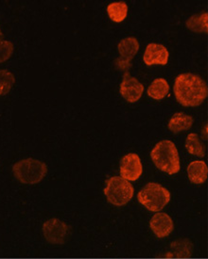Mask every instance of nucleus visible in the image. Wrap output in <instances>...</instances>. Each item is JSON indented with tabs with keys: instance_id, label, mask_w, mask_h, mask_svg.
<instances>
[{
	"instance_id": "6e6552de",
	"label": "nucleus",
	"mask_w": 208,
	"mask_h": 259,
	"mask_svg": "<svg viewBox=\"0 0 208 259\" xmlns=\"http://www.w3.org/2000/svg\"><path fill=\"white\" fill-rule=\"evenodd\" d=\"M120 178L127 181H136L143 172L140 157L133 153L126 155L120 162Z\"/></svg>"
},
{
	"instance_id": "9d476101",
	"label": "nucleus",
	"mask_w": 208,
	"mask_h": 259,
	"mask_svg": "<svg viewBox=\"0 0 208 259\" xmlns=\"http://www.w3.org/2000/svg\"><path fill=\"white\" fill-rule=\"evenodd\" d=\"M150 228L158 239L168 237L174 230V223L166 213L158 212L150 221Z\"/></svg>"
},
{
	"instance_id": "f257e3e1",
	"label": "nucleus",
	"mask_w": 208,
	"mask_h": 259,
	"mask_svg": "<svg viewBox=\"0 0 208 259\" xmlns=\"http://www.w3.org/2000/svg\"><path fill=\"white\" fill-rule=\"evenodd\" d=\"M174 95L177 101L185 107L200 106L207 97V86L199 75H179L174 83Z\"/></svg>"
},
{
	"instance_id": "ddd939ff",
	"label": "nucleus",
	"mask_w": 208,
	"mask_h": 259,
	"mask_svg": "<svg viewBox=\"0 0 208 259\" xmlns=\"http://www.w3.org/2000/svg\"><path fill=\"white\" fill-rule=\"evenodd\" d=\"M193 122L194 120L192 117L187 115L183 112H177L170 119L167 126H168V130L174 132V134H177L189 130L192 126Z\"/></svg>"
},
{
	"instance_id": "dca6fc26",
	"label": "nucleus",
	"mask_w": 208,
	"mask_h": 259,
	"mask_svg": "<svg viewBox=\"0 0 208 259\" xmlns=\"http://www.w3.org/2000/svg\"><path fill=\"white\" fill-rule=\"evenodd\" d=\"M171 250L174 256L176 257H189L193 252V245L188 239H179L171 243Z\"/></svg>"
},
{
	"instance_id": "2eb2a0df",
	"label": "nucleus",
	"mask_w": 208,
	"mask_h": 259,
	"mask_svg": "<svg viewBox=\"0 0 208 259\" xmlns=\"http://www.w3.org/2000/svg\"><path fill=\"white\" fill-rule=\"evenodd\" d=\"M169 92V86L166 79L156 78L148 88V96L155 100L165 98Z\"/></svg>"
},
{
	"instance_id": "6ab92c4d",
	"label": "nucleus",
	"mask_w": 208,
	"mask_h": 259,
	"mask_svg": "<svg viewBox=\"0 0 208 259\" xmlns=\"http://www.w3.org/2000/svg\"><path fill=\"white\" fill-rule=\"evenodd\" d=\"M15 83L14 74L8 70L0 71V96H6Z\"/></svg>"
},
{
	"instance_id": "423d86ee",
	"label": "nucleus",
	"mask_w": 208,
	"mask_h": 259,
	"mask_svg": "<svg viewBox=\"0 0 208 259\" xmlns=\"http://www.w3.org/2000/svg\"><path fill=\"white\" fill-rule=\"evenodd\" d=\"M43 235L50 244H64L70 234V226L59 219H50L43 225Z\"/></svg>"
},
{
	"instance_id": "f03ea898",
	"label": "nucleus",
	"mask_w": 208,
	"mask_h": 259,
	"mask_svg": "<svg viewBox=\"0 0 208 259\" xmlns=\"http://www.w3.org/2000/svg\"><path fill=\"white\" fill-rule=\"evenodd\" d=\"M151 157L154 165L164 172L174 175L180 170L178 150L171 141L165 140L157 143L151 152Z\"/></svg>"
},
{
	"instance_id": "a211bd4d",
	"label": "nucleus",
	"mask_w": 208,
	"mask_h": 259,
	"mask_svg": "<svg viewBox=\"0 0 208 259\" xmlns=\"http://www.w3.org/2000/svg\"><path fill=\"white\" fill-rule=\"evenodd\" d=\"M186 148L187 152L191 155H194L199 157H204V148L200 142V139L196 133L189 134L186 141Z\"/></svg>"
},
{
	"instance_id": "9b49d317",
	"label": "nucleus",
	"mask_w": 208,
	"mask_h": 259,
	"mask_svg": "<svg viewBox=\"0 0 208 259\" xmlns=\"http://www.w3.org/2000/svg\"><path fill=\"white\" fill-rule=\"evenodd\" d=\"M143 60L148 66L154 64L166 65L168 62V51L162 45L150 44L146 48Z\"/></svg>"
},
{
	"instance_id": "4468645a",
	"label": "nucleus",
	"mask_w": 208,
	"mask_h": 259,
	"mask_svg": "<svg viewBox=\"0 0 208 259\" xmlns=\"http://www.w3.org/2000/svg\"><path fill=\"white\" fill-rule=\"evenodd\" d=\"M187 27L196 33H207L208 14L201 13L192 15L187 21Z\"/></svg>"
},
{
	"instance_id": "412c9836",
	"label": "nucleus",
	"mask_w": 208,
	"mask_h": 259,
	"mask_svg": "<svg viewBox=\"0 0 208 259\" xmlns=\"http://www.w3.org/2000/svg\"><path fill=\"white\" fill-rule=\"evenodd\" d=\"M2 36H3V34H2V31H1V28H0V40H1Z\"/></svg>"
},
{
	"instance_id": "0eeeda50",
	"label": "nucleus",
	"mask_w": 208,
	"mask_h": 259,
	"mask_svg": "<svg viewBox=\"0 0 208 259\" xmlns=\"http://www.w3.org/2000/svg\"><path fill=\"white\" fill-rule=\"evenodd\" d=\"M118 48L120 58L115 61V66L119 71L127 73L132 68V60L138 52V41L133 37L126 38L120 41Z\"/></svg>"
},
{
	"instance_id": "1a4fd4ad",
	"label": "nucleus",
	"mask_w": 208,
	"mask_h": 259,
	"mask_svg": "<svg viewBox=\"0 0 208 259\" xmlns=\"http://www.w3.org/2000/svg\"><path fill=\"white\" fill-rule=\"evenodd\" d=\"M144 92V86L140 82L132 77L129 72L123 75V81L120 84V94L122 97L129 103L138 101Z\"/></svg>"
},
{
	"instance_id": "39448f33",
	"label": "nucleus",
	"mask_w": 208,
	"mask_h": 259,
	"mask_svg": "<svg viewBox=\"0 0 208 259\" xmlns=\"http://www.w3.org/2000/svg\"><path fill=\"white\" fill-rule=\"evenodd\" d=\"M104 194L112 205L122 206L128 204L133 196L132 185L120 177H113L106 181Z\"/></svg>"
},
{
	"instance_id": "f3484780",
	"label": "nucleus",
	"mask_w": 208,
	"mask_h": 259,
	"mask_svg": "<svg viewBox=\"0 0 208 259\" xmlns=\"http://www.w3.org/2000/svg\"><path fill=\"white\" fill-rule=\"evenodd\" d=\"M107 13L111 20L120 23L124 20L128 14V6L124 2H115L111 3L107 7Z\"/></svg>"
},
{
	"instance_id": "aec40b11",
	"label": "nucleus",
	"mask_w": 208,
	"mask_h": 259,
	"mask_svg": "<svg viewBox=\"0 0 208 259\" xmlns=\"http://www.w3.org/2000/svg\"><path fill=\"white\" fill-rule=\"evenodd\" d=\"M13 53H14L13 42L0 40V63L8 61Z\"/></svg>"
},
{
	"instance_id": "f8f14e48",
	"label": "nucleus",
	"mask_w": 208,
	"mask_h": 259,
	"mask_svg": "<svg viewBox=\"0 0 208 259\" xmlns=\"http://www.w3.org/2000/svg\"><path fill=\"white\" fill-rule=\"evenodd\" d=\"M207 165L202 160H196L188 165L187 176L193 184H203L207 179Z\"/></svg>"
},
{
	"instance_id": "20e7f679",
	"label": "nucleus",
	"mask_w": 208,
	"mask_h": 259,
	"mask_svg": "<svg viewBox=\"0 0 208 259\" xmlns=\"http://www.w3.org/2000/svg\"><path fill=\"white\" fill-rule=\"evenodd\" d=\"M137 199L148 210L159 212L169 203L170 193L163 186L151 182L139 191Z\"/></svg>"
},
{
	"instance_id": "7ed1b4c3",
	"label": "nucleus",
	"mask_w": 208,
	"mask_h": 259,
	"mask_svg": "<svg viewBox=\"0 0 208 259\" xmlns=\"http://www.w3.org/2000/svg\"><path fill=\"white\" fill-rule=\"evenodd\" d=\"M13 172L22 184H38L47 176L48 166L38 159L26 158L14 164Z\"/></svg>"
}]
</instances>
